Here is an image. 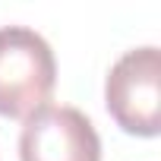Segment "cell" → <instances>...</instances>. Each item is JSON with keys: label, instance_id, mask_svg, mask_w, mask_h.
<instances>
[{"label": "cell", "instance_id": "6da1fadb", "mask_svg": "<svg viewBox=\"0 0 161 161\" xmlns=\"http://www.w3.org/2000/svg\"><path fill=\"white\" fill-rule=\"evenodd\" d=\"M57 82L51 44L25 25L0 29V114L29 117L47 104Z\"/></svg>", "mask_w": 161, "mask_h": 161}, {"label": "cell", "instance_id": "7a4b0ae2", "mask_svg": "<svg viewBox=\"0 0 161 161\" xmlns=\"http://www.w3.org/2000/svg\"><path fill=\"white\" fill-rule=\"evenodd\" d=\"M104 101L117 126L130 136H158L161 130V54L158 47L126 51L108 73Z\"/></svg>", "mask_w": 161, "mask_h": 161}, {"label": "cell", "instance_id": "3957f363", "mask_svg": "<svg viewBox=\"0 0 161 161\" xmlns=\"http://www.w3.org/2000/svg\"><path fill=\"white\" fill-rule=\"evenodd\" d=\"M22 161H101L92 120L66 104H44L25 117L19 136Z\"/></svg>", "mask_w": 161, "mask_h": 161}]
</instances>
